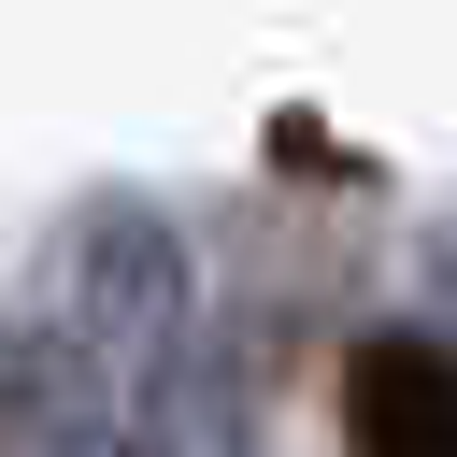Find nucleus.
Returning <instances> with one entry per match:
<instances>
[{"mask_svg":"<svg viewBox=\"0 0 457 457\" xmlns=\"http://www.w3.org/2000/svg\"><path fill=\"white\" fill-rule=\"evenodd\" d=\"M57 328L129 386V414L200 371V257H186V228H171V200H143V186H86V200H71Z\"/></svg>","mask_w":457,"mask_h":457,"instance_id":"1","label":"nucleus"},{"mask_svg":"<svg viewBox=\"0 0 457 457\" xmlns=\"http://www.w3.org/2000/svg\"><path fill=\"white\" fill-rule=\"evenodd\" d=\"M114 443H129V386L57 314H0V457H114Z\"/></svg>","mask_w":457,"mask_h":457,"instance_id":"2","label":"nucleus"},{"mask_svg":"<svg viewBox=\"0 0 457 457\" xmlns=\"http://www.w3.org/2000/svg\"><path fill=\"white\" fill-rule=\"evenodd\" d=\"M357 457H457V343L443 328H371L343 371Z\"/></svg>","mask_w":457,"mask_h":457,"instance_id":"3","label":"nucleus"}]
</instances>
